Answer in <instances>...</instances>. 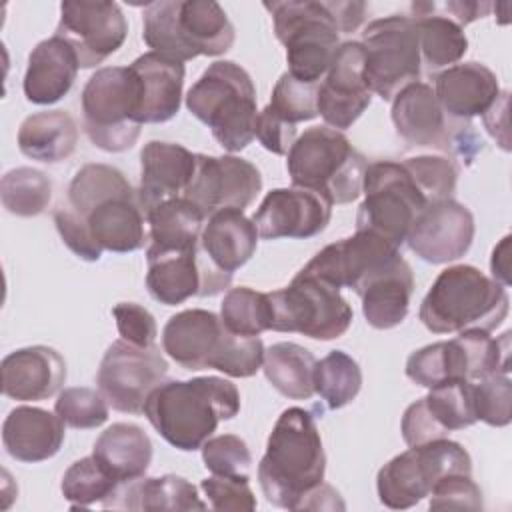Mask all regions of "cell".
<instances>
[{"label":"cell","instance_id":"cell-1","mask_svg":"<svg viewBox=\"0 0 512 512\" xmlns=\"http://www.w3.org/2000/svg\"><path fill=\"white\" fill-rule=\"evenodd\" d=\"M142 412L170 446L194 452L222 420H232L240 412V392L220 376L168 380L150 392Z\"/></svg>","mask_w":512,"mask_h":512},{"label":"cell","instance_id":"cell-2","mask_svg":"<svg viewBox=\"0 0 512 512\" xmlns=\"http://www.w3.org/2000/svg\"><path fill=\"white\" fill-rule=\"evenodd\" d=\"M326 454L310 410L286 408L266 442L258 464V484L266 500L284 510H300L304 496L324 482Z\"/></svg>","mask_w":512,"mask_h":512},{"label":"cell","instance_id":"cell-3","mask_svg":"<svg viewBox=\"0 0 512 512\" xmlns=\"http://www.w3.org/2000/svg\"><path fill=\"white\" fill-rule=\"evenodd\" d=\"M510 298L502 284L470 264L444 268L422 298L418 318L432 334L470 328L492 332L508 316Z\"/></svg>","mask_w":512,"mask_h":512},{"label":"cell","instance_id":"cell-4","mask_svg":"<svg viewBox=\"0 0 512 512\" xmlns=\"http://www.w3.org/2000/svg\"><path fill=\"white\" fill-rule=\"evenodd\" d=\"M142 40L178 62L222 56L236 40L234 24L214 0H160L142 14Z\"/></svg>","mask_w":512,"mask_h":512},{"label":"cell","instance_id":"cell-5","mask_svg":"<svg viewBox=\"0 0 512 512\" xmlns=\"http://www.w3.org/2000/svg\"><path fill=\"white\" fill-rule=\"evenodd\" d=\"M188 112L206 124L230 154L256 138V88L250 74L232 60L212 62L186 94Z\"/></svg>","mask_w":512,"mask_h":512},{"label":"cell","instance_id":"cell-6","mask_svg":"<svg viewBox=\"0 0 512 512\" xmlns=\"http://www.w3.org/2000/svg\"><path fill=\"white\" fill-rule=\"evenodd\" d=\"M366 166L346 134L330 126L306 128L286 154L292 186L318 192L332 204H350L362 194Z\"/></svg>","mask_w":512,"mask_h":512},{"label":"cell","instance_id":"cell-7","mask_svg":"<svg viewBox=\"0 0 512 512\" xmlns=\"http://www.w3.org/2000/svg\"><path fill=\"white\" fill-rule=\"evenodd\" d=\"M274 22V34L286 48L288 74L320 84L340 46L334 0H288L262 4Z\"/></svg>","mask_w":512,"mask_h":512},{"label":"cell","instance_id":"cell-8","mask_svg":"<svg viewBox=\"0 0 512 512\" xmlns=\"http://www.w3.org/2000/svg\"><path fill=\"white\" fill-rule=\"evenodd\" d=\"M80 104L82 128L96 148L120 154L140 138V80L130 66L98 68L84 84Z\"/></svg>","mask_w":512,"mask_h":512},{"label":"cell","instance_id":"cell-9","mask_svg":"<svg viewBox=\"0 0 512 512\" xmlns=\"http://www.w3.org/2000/svg\"><path fill=\"white\" fill-rule=\"evenodd\" d=\"M404 370L414 384L428 390L454 380L474 382L490 374H508L510 330L498 338L478 328L462 330L452 340L414 350Z\"/></svg>","mask_w":512,"mask_h":512},{"label":"cell","instance_id":"cell-10","mask_svg":"<svg viewBox=\"0 0 512 512\" xmlns=\"http://www.w3.org/2000/svg\"><path fill=\"white\" fill-rule=\"evenodd\" d=\"M450 474H472V458L462 444L440 438L412 446L378 470V500L390 510L412 508L428 498L440 478Z\"/></svg>","mask_w":512,"mask_h":512},{"label":"cell","instance_id":"cell-11","mask_svg":"<svg viewBox=\"0 0 512 512\" xmlns=\"http://www.w3.org/2000/svg\"><path fill=\"white\" fill-rule=\"evenodd\" d=\"M364 200L358 206L356 230H368L402 248L418 214L430 204L402 162L378 160L366 166Z\"/></svg>","mask_w":512,"mask_h":512},{"label":"cell","instance_id":"cell-12","mask_svg":"<svg viewBox=\"0 0 512 512\" xmlns=\"http://www.w3.org/2000/svg\"><path fill=\"white\" fill-rule=\"evenodd\" d=\"M364 48V80L386 102L420 80L422 58L418 26L412 16L390 14L372 20L358 40Z\"/></svg>","mask_w":512,"mask_h":512},{"label":"cell","instance_id":"cell-13","mask_svg":"<svg viewBox=\"0 0 512 512\" xmlns=\"http://www.w3.org/2000/svg\"><path fill=\"white\" fill-rule=\"evenodd\" d=\"M268 296L276 332H298L326 342L344 336L354 320L352 306L336 286L302 270L288 286Z\"/></svg>","mask_w":512,"mask_h":512},{"label":"cell","instance_id":"cell-14","mask_svg":"<svg viewBox=\"0 0 512 512\" xmlns=\"http://www.w3.org/2000/svg\"><path fill=\"white\" fill-rule=\"evenodd\" d=\"M168 362L156 346L138 348L122 338L104 352L96 384L106 402L122 414H142L150 392L164 382Z\"/></svg>","mask_w":512,"mask_h":512},{"label":"cell","instance_id":"cell-15","mask_svg":"<svg viewBox=\"0 0 512 512\" xmlns=\"http://www.w3.org/2000/svg\"><path fill=\"white\" fill-rule=\"evenodd\" d=\"M54 34L72 46L80 68H96L122 48L128 22L118 2L68 0L60 4Z\"/></svg>","mask_w":512,"mask_h":512},{"label":"cell","instance_id":"cell-16","mask_svg":"<svg viewBox=\"0 0 512 512\" xmlns=\"http://www.w3.org/2000/svg\"><path fill=\"white\" fill-rule=\"evenodd\" d=\"M148 294L164 304L176 306L192 296H216L232 284V274L216 268L200 244L188 250L146 252Z\"/></svg>","mask_w":512,"mask_h":512},{"label":"cell","instance_id":"cell-17","mask_svg":"<svg viewBox=\"0 0 512 512\" xmlns=\"http://www.w3.org/2000/svg\"><path fill=\"white\" fill-rule=\"evenodd\" d=\"M262 190L260 170L234 154H196V170L184 190V198L200 208L208 218L222 208L250 206Z\"/></svg>","mask_w":512,"mask_h":512},{"label":"cell","instance_id":"cell-18","mask_svg":"<svg viewBox=\"0 0 512 512\" xmlns=\"http://www.w3.org/2000/svg\"><path fill=\"white\" fill-rule=\"evenodd\" d=\"M372 92L364 80V48L358 40L340 42L328 72L318 84L316 108L326 126L350 128L370 106Z\"/></svg>","mask_w":512,"mask_h":512},{"label":"cell","instance_id":"cell-19","mask_svg":"<svg viewBox=\"0 0 512 512\" xmlns=\"http://www.w3.org/2000/svg\"><path fill=\"white\" fill-rule=\"evenodd\" d=\"M476 422L472 382L454 380L430 388L424 398L412 402L402 414L400 432L406 446L412 448L448 438L450 432L470 428Z\"/></svg>","mask_w":512,"mask_h":512},{"label":"cell","instance_id":"cell-20","mask_svg":"<svg viewBox=\"0 0 512 512\" xmlns=\"http://www.w3.org/2000/svg\"><path fill=\"white\" fill-rule=\"evenodd\" d=\"M392 124L396 134L416 148H436L458 152L464 142V132L472 128L470 122H462L458 130H450L452 118L440 108L434 90L426 82H412L392 98Z\"/></svg>","mask_w":512,"mask_h":512},{"label":"cell","instance_id":"cell-21","mask_svg":"<svg viewBox=\"0 0 512 512\" xmlns=\"http://www.w3.org/2000/svg\"><path fill=\"white\" fill-rule=\"evenodd\" d=\"M472 212L454 198L428 204L408 230V248L428 264H448L462 258L474 240Z\"/></svg>","mask_w":512,"mask_h":512},{"label":"cell","instance_id":"cell-22","mask_svg":"<svg viewBox=\"0 0 512 512\" xmlns=\"http://www.w3.org/2000/svg\"><path fill=\"white\" fill-rule=\"evenodd\" d=\"M232 332L226 330L220 316L190 308L168 318L162 330L164 352L184 370L214 368L220 372Z\"/></svg>","mask_w":512,"mask_h":512},{"label":"cell","instance_id":"cell-23","mask_svg":"<svg viewBox=\"0 0 512 512\" xmlns=\"http://www.w3.org/2000/svg\"><path fill=\"white\" fill-rule=\"evenodd\" d=\"M332 206L326 196L306 188H274L260 202L252 222L262 240H306L326 230Z\"/></svg>","mask_w":512,"mask_h":512},{"label":"cell","instance_id":"cell-24","mask_svg":"<svg viewBox=\"0 0 512 512\" xmlns=\"http://www.w3.org/2000/svg\"><path fill=\"white\" fill-rule=\"evenodd\" d=\"M396 254H400V248H396L392 242L374 232L356 230L352 236L332 242L316 252L302 272L312 274L338 290H356V286L370 272Z\"/></svg>","mask_w":512,"mask_h":512},{"label":"cell","instance_id":"cell-25","mask_svg":"<svg viewBox=\"0 0 512 512\" xmlns=\"http://www.w3.org/2000/svg\"><path fill=\"white\" fill-rule=\"evenodd\" d=\"M2 394L16 402H40L58 394L66 382V360L50 346L18 348L2 358Z\"/></svg>","mask_w":512,"mask_h":512},{"label":"cell","instance_id":"cell-26","mask_svg":"<svg viewBox=\"0 0 512 512\" xmlns=\"http://www.w3.org/2000/svg\"><path fill=\"white\" fill-rule=\"evenodd\" d=\"M362 300V314L368 326L390 330L400 326L410 310L414 294L412 266L396 254L370 272L354 290Z\"/></svg>","mask_w":512,"mask_h":512},{"label":"cell","instance_id":"cell-27","mask_svg":"<svg viewBox=\"0 0 512 512\" xmlns=\"http://www.w3.org/2000/svg\"><path fill=\"white\" fill-rule=\"evenodd\" d=\"M196 170V154L176 142L150 140L140 150V184L136 190L142 212L164 200L182 196Z\"/></svg>","mask_w":512,"mask_h":512},{"label":"cell","instance_id":"cell-28","mask_svg":"<svg viewBox=\"0 0 512 512\" xmlns=\"http://www.w3.org/2000/svg\"><path fill=\"white\" fill-rule=\"evenodd\" d=\"M434 80V96L452 120L470 122L482 116L500 96L496 74L480 62H458L438 74Z\"/></svg>","mask_w":512,"mask_h":512},{"label":"cell","instance_id":"cell-29","mask_svg":"<svg viewBox=\"0 0 512 512\" xmlns=\"http://www.w3.org/2000/svg\"><path fill=\"white\" fill-rule=\"evenodd\" d=\"M80 62L72 46L60 36L40 40L28 54L22 90L28 102L50 106L60 102L74 86Z\"/></svg>","mask_w":512,"mask_h":512},{"label":"cell","instance_id":"cell-30","mask_svg":"<svg viewBox=\"0 0 512 512\" xmlns=\"http://www.w3.org/2000/svg\"><path fill=\"white\" fill-rule=\"evenodd\" d=\"M130 68L140 80V124H162L172 120L182 104L184 62L158 52L138 56Z\"/></svg>","mask_w":512,"mask_h":512},{"label":"cell","instance_id":"cell-31","mask_svg":"<svg viewBox=\"0 0 512 512\" xmlns=\"http://www.w3.org/2000/svg\"><path fill=\"white\" fill-rule=\"evenodd\" d=\"M64 426L56 412L38 406H16L2 424L4 450L24 464L44 462L62 448Z\"/></svg>","mask_w":512,"mask_h":512},{"label":"cell","instance_id":"cell-32","mask_svg":"<svg viewBox=\"0 0 512 512\" xmlns=\"http://www.w3.org/2000/svg\"><path fill=\"white\" fill-rule=\"evenodd\" d=\"M80 218L86 222L94 242L108 252H136L148 240L144 228L146 216L138 204L136 192L106 198L94 204Z\"/></svg>","mask_w":512,"mask_h":512},{"label":"cell","instance_id":"cell-33","mask_svg":"<svg viewBox=\"0 0 512 512\" xmlns=\"http://www.w3.org/2000/svg\"><path fill=\"white\" fill-rule=\"evenodd\" d=\"M102 506L134 512H188L208 508V504L200 500L198 488L176 474H164L154 478L142 476L120 484L114 494L102 502Z\"/></svg>","mask_w":512,"mask_h":512},{"label":"cell","instance_id":"cell-34","mask_svg":"<svg viewBox=\"0 0 512 512\" xmlns=\"http://www.w3.org/2000/svg\"><path fill=\"white\" fill-rule=\"evenodd\" d=\"M258 230L240 208H222L210 214L200 234V248L208 260L234 276L256 252Z\"/></svg>","mask_w":512,"mask_h":512},{"label":"cell","instance_id":"cell-35","mask_svg":"<svg viewBox=\"0 0 512 512\" xmlns=\"http://www.w3.org/2000/svg\"><path fill=\"white\" fill-rule=\"evenodd\" d=\"M16 142L26 158L58 164L74 154L78 126L66 110H42L22 120Z\"/></svg>","mask_w":512,"mask_h":512},{"label":"cell","instance_id":"cell-36","mask_svg":"<svg viewBox=\"0 0 512 512\" xmlns=\"http://www.w3.org/2000/svg\"><path fill=\"white\" fill-rule=\"evenodd\" d=\"M92 456L120 482L142 478L152 462V442L148 434L130 422L108 426L94 442Z\"/></svg>","mask_w":512,"mask_h":512},{"label":"cell","instance_id":"cell-37","mask_svg":"<svg viewBox=\"0 0 512 512\" xmlns=\"http://www.w3.org/2000/svg\"><path fill=\"white\" fill-rule=\"evenodd\" d=\"M412 18L418 26L420 58L430 76L458 64L468 52L464 28L448 16L434 10L432 2H414Z\"/></svg>","mask_w":512,"mask_h":512},{"label":"cell","instance_id":"cell-38","mask_svg":"<svg viewBox=\"0 0 512 512\" xmlns=\"http://www.w3.org/2000/svg\"><path fill=\"white\" fill-rule=\"evenodd\" d=\"M148 224L146 252L188 250L200 244L206 216L184 196L164 200L144 214Z\"/></svg>","mask_w":512,"mask_h":512},{"label":"cell","instance_id":"cell-39","mask_svg":"<svg viewBox=\"0 0 512 512\" xmlns=\"http://www.w3.org/2000/svg\"><path fill=\"white\" fill-rule=\"evenodd\" d=\"M314 354L296 342H276L264 350L262 370L276 392L290 400H310L314 392Z\"/></svg>","mask_w":512,"mask_h":512},{"label":"cell","instance_id":"cell-40","mask_svg":"<svg viewBox=\"0 0 512 512\" xmlns=\"http://www.w3.org/2000/svg\"><path fill=\"white\" fill-rule=\"evenodd\" d=\"M362 388V370L344 350H332L314 368V392L324 400L328 410L348 406Z\"/></svg>","mask_w":512,"mask_h":512},{"label":"cell","instance_id":"cell-41","mask_svg":"<svg viewBox=\"0 0 512 512\" xmlns=\"http://www.w3.org/2000/svg\"><path fill=\"white\" fill-rule=\"evenodd\" d=\"M272 302L268 292L248 286L230 288L220 302V320L236 336H260L272 330Z\"/></svg>","mask_w":512,"mask_h":512},{"label":"cell","instance_id":"cell-42","mask_svg":"<svg viewBox=\"0 0 512 512\" xmlns=\"http://www.w3.org/2000/svg\"><path fill=\"white\" fill-rule=\"evenodd\" d=\"M0 200L6 212L14 216H38L48 208L52 200V182L38 168H12L0 180Z\"/></svg>","mask_w":512,"mask_h":512},{"label":"cell","instance_id":"cell-43","mask_svg":"<svg viewBox=\"0 0 512 512\" xmlns=\"http://www.w3.org/2000/svg\"><path fill=\"white\" fill-rule=\"evenodd\" d=\"M136 192L128 178L110 164H84L76 170L68 184V202L76 214L88 212L94 204L118 196Z\"/></svg>","mask_w":512,"mask_h":512},{"label":"cell","instance_id":"cell-44","mask_svg":"<svg viewBox=\"0 0 512 512\" xmlns=\"http://www.w3.org/2000/svg\"><path fill=\"white\" fill-rule=\"evenodd\" d=\"M118 486L120 482L92 454L72 462L60 482L62 496L72 508H86L96 502L102 504Z\"/></svg>","mask_w":512,"mask_h":512},{"label":"cell","instance_id":"cell-45","mask_svg":"<svg viewBox=\"0 0 512 512\" xmlns=\"http://www.w3.org/2000/svg\"><path fill=\"white\" fill-rule=\"evenodd\" d=\"M108 402L100 390L86 386L62 388L54 402L58 418L76 430H92L108 420Z\"/></svg>","mask_w":512,"mask_h":512},{"label":"cell","instance_id":"cell-46","mask_svg":"<svg viewBox=\"0 0 512 512\" xmlns=\"http://www.w3.org/2000/svg\"><path fill=\"white\" fill-rule=\"evenodd\" d=\"M402 164L430 204L452 198V194L456 192L460 170L452 158L424 154L406 158L402 160Z\"/></svg>","mask_w":512,"mask_h":512},{"label":"cell","instance_id":"cell-47","mask_svg":"<svg viewBox=\"0 0 512 512\" xmlns=\"http://www.w3.org/2000/svg\"><path fill=\"white\" fill-rule=\"evenodd\" d=\"M316 94H318V84L300 82L292 78L288 72H284L276 80L270 102L266 106L276 116L296 126L298 122H308L318 116Z\"/></svg>","mask_w":512,"mask_h":512},{"label":"cell","instance_id":"cell-48","mask_svg":"<svg viewBox=\"0 0 512 512\" xmlns=\"http://www.w3.org/2000/svg\"><path fill=\"white\" fill-rule=\"evenodd\" d=\"M472 402L478 422L504 428L512 420V384L508 374H490L472 382Z\"/></svg>","mask_w":512,"mask_h":512},{"label":"cell","instance_id":"cell-49","mask_svg":"<svg viewBox=\"0 0 512 512\" xmlns=\"http://www.w3.org/2000/svg\"><path fill=\"white\" fill-rule=\"evenodd\" d=\"M202 462L208 472L230 478H250L252 452L236 434L210 436L202 444Z\"/></svg>","mask_w":512,"mask_h":512},{"label":"cell","instance_id":"cell-50","mask_svg":"<svg viewBox=\"0 0 512 512\" xmlns=\"http://www.w3.org/2000/svg\"><path fill=\"white\" fill-rule=\"evenodd\" d=\"M430 510H482V490L472 474H450L440 478L428 494Z\"/></svg>","mask_w":512,"mask_h":512},{"label":"cell","instance_id":"cell-51","mask_svg":"<svg viewBox=\"0 0 512 512\" xmlns=\"http://www.w3.org/2000/svg\"><path fill=\"white\" fill-rule=\"evenodd\" d=\"M250 478H230L216 476L204 478L200 488L208 498V506L218 512L236 510V512H252L256 510V496L248 484Z\"/></svg>","mask_w":512,"mask_h":512},{"label":"cell","instance_id":"cell-52","mask_svg":"<svg viewBox=\"0 0 512 512\" xmlns=\"http://www.w3.org/2000/svg\"><path fill=\"white\" fill-rule=\"evenodd\" d=\"M118 334L124 342L138 348H152L158 336V326L154 316L136 302H118L112 308Z\"/></svg>","mask_w":512,"mask_h":512},{"label":"cell","instance_id":"cell-53","mask_svg":"<svg viewBox=\"0 0 512 512\" xmlns=\"http://www.w3.org/2000/svg\"><path fill=\"white\" fill-rule=\"evenodd\" d=\"M54 226L62 238V242L86 262H98L104 250L94 242L86 222L74 210H56L54 212Z\"/></svg>","mask_w":512,"mask_h":512},{"label":"cell","instance_id":"cell-54","mask_svg":"<svg viewBox=\"0 0 512 512\" xmlns=\"http://www.w3.org/2000/svg\"><path fill=\"white\" fill-rule=\"evenodd\" d=\"M256 138L268 152L276 156H286L294 140L298 138V132L294 124H288L266 106L262 112H258Z\"/></svg>","mask_w":512,"mask_h":512},{"label":"cell","instance_id":"cell-55","mask_svg":"<svg viewBox=\"0 0 512 512\" xmlns=\"http://www.w3.org/2000/svg\"><path fill=\"white\" fill-rule=\"evenodd\" d=\"M508 96L510 94L506 90H500V96L496 98V102L482 114L484 128L504 152L510 150V136H508V100L510 98Z\"/></svg>","mask_w":512,"mask_h":512},{"label":"cell","instance_id":"cell-56","mask_svg":"<svg viewBox=\"0 0 512 512\" xmlns=\"http://www.w3.org/2000/svg\"><path fill=\"white\" fill-rule=\"evenodd\" d=\"M440 10H446L444 16L454 20L458 26H466L478 18L488 16L492 4L490 2H468V0H450L444 4H436Z\"/></svg>","mask_w":512,"mask_h":512},{"label":"cell","instance_id":"cell-57","mask_svg":"<svg viewBox=\"0 0 512 512\" xmlns=\"http://www.w3.org/2000/svg\"><path fill=\"white\" fill-rule=\"evenodd\" d=\"M336 508L344 510L346 506L340 500V494L324 482L314 490H310L300 504V510H336Z\"/></svg>","mask_w":512,"mask_h":512},{"label":"cell","instance_id":"cell-58","mask_svg":"<svg viewBox=\"0 0 512 512\" xmlns=\"http://www.w3.org/2000/svg\"><path fill=\"white\" fill-rule=\"evenodd\" d=\"M490 272H492V280H496L504 288L510 286V234H506L494 246L490 256Z\"/></svg>","mask_w":512,"mask_h":512}]
</instances>
